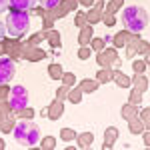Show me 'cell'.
Instances as JSON below:
<instances>
[{
  "label": "cell",
  "instance_id": "6da1fadb",
  "mask_svg": "<svg viewBox=\"0 0 150 150\" xmlns=\"http://www.w3.org/2000/svg\"><path fill=\"white\" fill-rule=\"evenodd\" d=\"M122 16H124V24L130 32H142L148 26V12L140 6H128L122 12Z\"/></svg>",
  "mask_w": 150,
  "mask_h": 150
},
{
  "label": "cell",
  "instance_id": "7a4b0ae2",
  "mask_svg": "<svg viewBox=\"0 0 150 150\" xmlns=\"http://www.w3.org/2000/svg\"><path fill=\"white\" fill-rule=\"evenodd\" d=\"M28 24H30V18L26 10H12L6 18V28H8V34L14 36V38H20V36L28 30Z\"/></svg>",
  "mask_w": 150,
  "mask_h": 150
},
{
  "label": "cell",
  "instance_id": "9c48e42d",
  "mask_svg": "<svg viewBox=\"0 0 150 150\" xmlns=\"http://www.w3.org/2000/svg\"><path fill=\"white\" fill-rule=\"evenodd\" d=\"M2 34H4V28H2V24H0V38H2Z\"/></svg>",
  "mask_w": 150,
  "mask_h": 150
},
{
  "label": "cell",
  "instance_id": "3957f363",
  "mask_svg": "<svg viewBox=\"0 0 150 150\" xmlns=\"http://www.w3.org/2000/svg\"><path fill=\"white\" fill-rule=\"evenodd\" d=\"M14 138L18 140V142H22V144H28V146H32L38 142L40 138V134H38V128L34 124H30V122H16V128H14Z\"/></svg>",
  "mask_w": 150,
  "mask_h": 150
},
{
  "label": "cell",
  "instance_id": "8992f818",
  "mask_svg": "<svg viewBox=\"0 0 150 150\" xmlns=\"http://www.w3.org/2000/svg\"><path fill=\"white\" fill-rule=\"evenodd\" d=\"M12 10H30L38 4V0H8Z\"/></svg>",
  "mask_w": 150,
  "mask_h": 150
},
{
  "label": "cell",
  "instance_id": "5b68a950",
  "mask_svg": "<svg viewBox=\"0 0 150 150\" xmlns=\"http://www.w3.org/2000/svg\"><path fill=\"white\" fill-rule=\"evenodd\" d=\"M14 76V62L10 58L2 56L0 58V84H6Z\"/></svg>",
  "mask_w": 150,
  "mask_h": 150
},
{
  "label": "cell",
  "instance_id": "52a82bcc",
  "mask_svg": "<svg viewBox=\"0 0 150 150\" xmlns=\"http://www.w3.org/2000/svg\"><path fill=\"white\" fill-rule=\"evenodd\" d=\"M38 2H40L46 10H52V8H56L58 4H60V0H38Z\"/></svg>",
  "mask_w": 150,
  "mask_h": 150
},
{
  "label": "cell",
  "instance_id": "ba28073f",
  "mask_svg": "<svg viewBox=\"0 0 150 150\" xmlns=\"http://www.w3.org/2000/svg\"><path fill=\"white\" fill-rule=\"evenodd\" d=\"M8 8V0H0V12H4Z\"/></svg>",
  "mask_w": 150,
  "mask_h": 150
},
{
  "label": "cell",
  "instance_id": "277c9868",
  "mask_svg": "<svg viewBox=\"0 0 150 150\" xmlns=\"http://www.w3.org/2000/svg\"><path fill=\"white\" fill-rule=\"evenodd\" d=\"M8 104H10V108L14 112H18V110H24L26 106H28V92H26V88L22 86H14L8 94Z\"/></svg>",
  "mask_w": 150,
  "mask_h": 150
}]
</instances>
